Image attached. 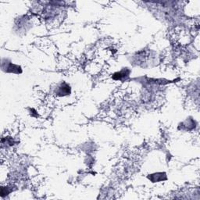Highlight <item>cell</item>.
Masks as SVG:
<instances>
[{"label":"cell","instance_id":"6da1fadb","mask_svg":"<svg viewBox=\"0 0 200 200\" xmlns=\"http://www.w3.org/2000/svg\"><path fill=\"white\" fill-rule=\"evenodd\" d=\"M71 92V88H70V86L64 84L63 86H60L59 88V94H60V95H68L69 93Z\"/></svg>","mask_w":200,"mask_h":200}]
</instances>
